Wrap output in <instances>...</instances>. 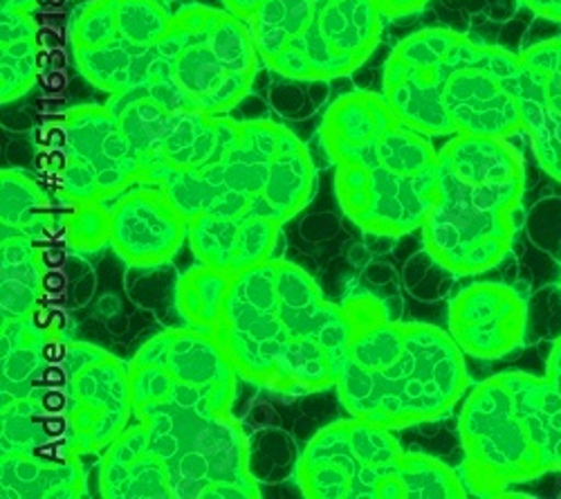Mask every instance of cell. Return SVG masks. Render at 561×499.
Masks as SVG:
<instances>
[{
    "mask_svg": "<svg viewBox=\"0 0 561 499\" xmlns=\"http://www.w3.org/2000/svg\"><path fill=\"white\" fill-rule=\"evenodd\" d=\"M211 336L243 381L306 396L337 385L353 325L304 268L274 257L231 277Z\"/></svg>",
    "mask_w": 561,
    "mask_h": 499,
    "instance_id": "cell-1",
    "label": "cell"
},
{
    "mask_svg": "<svg viewBox=\"0 0 561 499\" xmlns=\"http://www.w3.org/2000/svg\"><path fill=\"white\" fill-rule=\"evenodd\" d=\"M319 140L335 165L340 207L364 235L400 239L423 228L438 199V149L382 93L340 95Z\"/></svg>",
    "mask_w": 561,
    "mask_h": 499,
    "instance_id": "cell-2",
    "label": "cell"
},
{
    "mask_svg": "<svg viewBox=\"0 0 561 499\" xmlns=\"http://www.w3.org/2000/svg\"><path fill=\"white\" fill-rule=\"evenodd\" d=\"M522 59L449 27L402 38L387 57L382 95L396 115L430 138L524 133Z\"/></svg>",
    "mask_w": 561,
    "mask_h": 499,
    "instance_id": "cell-3",
    "label": "cell"
},
{
    "mask_svg": "<svg viewBox=\"0 0 561 499\" xmlns=\"http://www.w3.org/2000/svg\"><path fill=\"white\" fill-rule=\"evenodd\" d=\"M342 306L353 336L335 392L348 417L407 430L445 419L470 392L465 353L449 331L396 320L373 295Z\"/></svg>",
    "mask_w": 561,
    "mask_h": 499,
    "instance_id": "cell-4",
    "label": "cell"
},
{
    "mask_svg": "<svg viewBox=\"0 0 561 499\" xmlns=\"http://www.w3.org/2000/svg\"><path fill=\"white\" fill-rule=\"evenodd\" d=\"M510 140L454 135L438 149V199L420 233L425 252L456 277L481 275L512 250L526 165Z\"/></svg>",
    "mask_w": 561,
    "mask_h": 499,
    "instance_id": "cell-5",
    "label": "cell"
},
{
    "mask_svg": "<svg viewBox=\"0 0 561 499\" xmlns=\"http://www.w3.org/2000/svg\"><path fill=\"white\" fill-rule=\"evenodd\" d=\"M460 477L474 497L561 470V394L543 376L496 374L462 398Z\"/></svg>",
    "mask_w": 561,
    "mask_h": 499,
    "instance_id": "cell-6",
    "label": "cell"
},
{
    "mask_svg": "<svg viewBox=\"0 0 561 499\" xmlns=\"http://www.w3.org/2000/svg\"><path fill=\"white\" fill-rule=\"evenodd\" d=\"M317 188V171L297 133L274 120H239L225 151L201 173L162 188L186 218L261 214L295 218Z\"/></svg>",
    "mask_w": 561,
    "mask_h": 499,
    "instance_id": "cell-7",
    "label": "cell"
},
{
    "mask_svg": "<svg viewBox=\"0 0 561 499\" xmlns=\"http://www.w3.org/2000/svg\"><path fill=\"white\" fill-rule=\"evenodd\" d=\"M308 499H458L460 473L425 452H407L393 430L357 417L319 430L297 460Z\"/></svg>",
    "mask_w": 561,
    "mask_h": 499,
    "instance_id": "cell-8",
    "label": "cell"
},
{
    "mask_svg": "<svg viewBox=\"0 0 561 499\" xmlns=\"http://www.w3.org/2000/svg\"><path fill=\"white\" fill-rule=\"evenodd\" d=\"M261 64L245 21L190 3L173 12L142 88L173 111L227 115L250 95Z\"/></svg>",
    "mask_w": 561,
    "mask_h": 499,
    "instance_id": "cell-9",
    "label": "cell"
},
{
    "mask_svg": "<svg viewBox=\"0 0 561 499\" xmlns=\"http://www.w3.org/2000/svg\"><path fill=\"white\" fill-rule=\"evenodd\" d=\"M385 21L380 0H265L248 25L278 79L333 81L370 59Z\"/></svg>",
    "mask_w": 561,
    "mask_h": 499,
    "instance_id": "cell-10",
    "label": "cell"
},
{
    "mask_svg": "<svg viewBox=\"0 0 561 499\" xmlns=\"http://www.w3.org/2000/svg\"><path fill=\"white\" fill-rule=\"evenodd\" d=\"M147 443L169 475L173 499H259L252 447L233 415L171 405L137 407Z\"/></svg>",
    "mask_w": 561,
    "mask_h": 499,
    "instance_id": "cell-11",
    "label": "cell"
},
{
    "mask_svg": "<svg viewBox=\"0 0 561 499\" xmlns=\"http://www.w3.org/2000/svg\"><path fill=\"white\" fill-rule=\"evenodd\" d=\"M162 0H88L68 21L70 53L81 77L108 95L145 86L171 25Z\"/></svg>",
    "mask_w": 561,
    "mask_h": 499,
    "instance_id": "cell-12",
    "label": "cell"
},
{
    "mask_svg": "<svg viewBox=\"0 0 561 499\" xmlns=\"http://www.w3.org/2000/svg\"><path fill=\"white\" fill-rule=\"evenodd\" d=\"M106 104L137 156V185L167 188L205 171L239 128V120L229 115L167 109L142 86L111 95Z\"/></svg>",
    "mask_w": 561,
    "mask_h": 499,
    "instance_id": "cell-13",
    "label": "cell"
},
{
    "mask_svg": "<svg viewBox=\"0 0 561 499\" xmlns=\"http://www.w3.org/2000/svg\"><path fill=\"white\" fill-rule=\"evenodd\" d=\"M133 412L147 405H171L184 410L233 415L237 381L231 360L214 336L173 327L135 351L128 360Z\"/></svg>",
    "mask_w": 561,
    "mask_h": 499,
    "instance_id": "cell-14",
    "label": "cell"
},
{
    "mask_svg": "<svg viewBox=\"0 0 561 499\" xmlns=\"http://www.w3.org/2000/svg\"><path fill=\"white\" fill-rule=\"evenodd\" d=\"M55 145L57 196L64 203H113L137 185V156L108 104H81L64 113Z\"/></svg>",
    "mask_w": 561,
    "mask_h": 499,
    "instance_id": "cell-15",
    "label": "cell"
},
{
    "mask_svg": "<svg viewBox=\"0 0 561 499\" xmlns=\"http://www.w3.org/2000/svg\"><path fill=\"white\" fill-rule=\"evenodd\" d=\"M64 378L77 447L83 457L102 455L135 419L128 362L98 344L66 340Z\"/></svg>",
    "mask_w": 561,
    "mask_h": 499,
    "instance_id": "cell-16",
    "label": "cell"
},
{
    "mask_svg": "<svg viewBox=\"0 0 561 499\" xmlns=\"http://www.w3.org/2000/svg\"><path fill=\"white\" fill-rule=\"evenodd\" d=\"M111 248L130 268L169 263L190 237V218L158 185H133L108 203Z\"/></svg>",
    "mask_w": 561,
    "mask_h": 499,
    "instance_id": "cell-17",
    "label": "cell"
},
{
    "mask_svg": "<svg viewBox=\"0 0 561 499\" xmlns=\"http://www.w3.org/2000/svg\"><path fill=\"white\" fill-rule=\"evenodd\" d=\"M528 304L512 286L477 282L458 291L447 310V331L465 355L501 360L524 344Z\"/></svg>",
    "mask_w": 561,
    "mask_h": 499,
    "instance_id": "cell-18",
    "label": "cell"
},
{
    "mask_svg": "<svg viewBox=\"0 0 561 499\" xmlns=\"http://www.w3.org/2000/svg\"><path fill=\"white\" fill-rule=\"evenodd\" d=\"M280 228L284 223L261 214H201L190 220L186 241L198 263L233 277L278 257Z\"/></svg>",
    "mask_w": 561,
    "mask_h": 499,
    "instance_id": "cell-19",
    "label": "cell"
},
{
    "mask_svg": "<svg viewBox=\"0 0 561 499\" xmlns=\"http://www.w3.org/2000/svg\"><path fill=\"white\" fill-rule=\"evenodd\" d=\"M100 495L106 499H173L169 475L137 419L102 452Z\"/></svg>",
    "mask_w": 561,
    "mask_h": 499,
    "instance_id": "cell-20",
    "label": "cell"
},
{
    "mask_svg": "<svg viewBox=\"0 0 561 499\" xmlns=\"http://www.w3.org/2000/svg\"><path fill=\"white\" fill-rule=\"evenodd\" d=\"M83 457L0 455L3 499H79L88 490Z\"/></svg>",
    "mask_w": 561,
    "mask_h": 499,
    "instance_id": "cell-21",
    "label": "cell"
},
{
    "mask_svg": "<svg viewBox=\"0 0 561 499\" xmlns=\"http://www.w3.org/2000/svg\"><path fill=\"white\" fill-rule=\"evenodd\" d=\"M0 228L3 237H25L34 243L61 233V216L32 175L19 169L0 173Z\"/></svg>",
    "mask_w": 561,
    "mask_h": 499,
    "instance_id": "cell-22",
    "label": "cell"
},
{
    "mask_svg": "<svg viewBox=\"0 0 561 499\" xmlns=\"http://www.w3.org/2000/svg\"><path fill=\"white\" fill-rule=\"evenodd\" d=\"M0 306L3 320H23L38 313L45 291V261L38 243L25 237H3L0 241Z\"/></svg>",
    "mask_w": 561,
    "mask_h": 499,
    "instance_id": "cell-23",
    "label": "cell"
},
{
    "mask_svg": "<svg viewBox=\"0 0 561 499\" xmlns=\"http://www.w3.org/2000/svg\"><path fill=\"white\" fill-rule=\"evenodd\" d=\"M38 79V27L32 12L0 10V100L25 98Z\"/></svg>",
    "mask_w": 561,
    "mask_h": 499,
    "instance_id": "cell-24",
    "label": "cell"
},
{
    "mask_svg": "<svg viewBox=\"0 0 561 499\" xmlns=\"http://www.w3.org/2000/svg\"><path fill=\"white\" fill-rule=\"evenodd\" d=\"M231 275L218 272L198 263L196 268L186 270L175 284V308L186 327L214 333L222 317L225 297L229 291Z\"/></svg>",
    "mask_w": 561,
    "mask_h": 499,
    "instance_id": "cell-25",
    "label": "cell"
},
{
    "mask_svg": "<svg viewBox=\"0 0 561 499\" xmlns=\"http://www.w3.org/2000/svg\"><path fill=\"white\" fill-rule=\"evenodd\" d=\"M519 102L524 133L530 138L533 154L541 169L561 183V115L552 113L519 79Z\"/></svg>",
    "mask_w": 561,
    "mask_h": 499,
    "instance_id": "cell-26",
    "label": "cell"
},
{
    "mask_svg": "<svg viewBox=\"0 0 561 499\" xmlns=\"http://www.w3.org/2000/svg\"><path fill=\"white\" fill-rule=\"evenodd\" d=\"M522 83L552 113L561 115V38L530 45L522 55Z\"/></svg>",
    "mask_w": 561,
    "mask_h": 499,
    "instance_id": "cell-27",
    "label": "cell"
},
{
    "mask_svg": "<svg viewBox=\"0 0 561 499\" xmlns=\"http://www.w3.org/2000/svg\"><path fill=\"white\" fill-rule=\"evenodd\" d=\"M61 235L75 252H98L111 246V218L106 203H64Z\"/></svg>",
    "mask_w": 561,
    "mask_h": 499,
    "instance_id": "cell-28",
    "label": "cell"
},
{
    "mask_svg": "<svg viewBox=\"0 0 561 499\" xmlns=\"http://www.w3.org/2000/svg\"><path fill=\"white\" fill-rule=\"evenodd\" d=\"M310 86V81H297V79H280V83H276L270 93V102L272 109L280 115L293 117V120H304L308 115L314 113V109H319L321 100L325 95L319 98H310L306 90Z\"/></svg>",
    "mask_w": 561,
    "mask_h": 499,
    "instance_id": "cell-29",
    "label": "cell"
},
{
    "mask_svg": "<svg viewBox=\"0 0 561 499\" xmlns=\"http://www.w3.org/2000/svg\"><path fill=\"white\" fill-rule=\"evenodd\" d=\"M430 0H380V8L387 16V21H398L404 16H413L423 12Z\"/></svg>",
    "mask_w": 561,
    "mask_h": 499,
    "instance_id": "cell-30",
    "label": "cell"
},
{
    "mask_svg": "<svg viewBox=\"0 0 561 499\" xmlns=\"http://www.w3.org/2000/svg\"><path fill=\"white\" fill-rule=\"evenodd\" d=\"M220 3L227 12H231L233 16H239L241 21L250 23L259 14V10L263 8L265 0H220Z\"/></svg>",
    "mask_w": 561,
    "mask_h": 499,
    "instance_id": "cell-31",
    "label": "cell"
},
{
    "mask_svg": "<svg viewBox=\"0 0 561 499\" xmlns=\"http://www.w3.org/2000/svg\"><path fill=\"white\" fill-rule=\"evenodd\" d=\"M522 3L539 19L561 23V0H522Z\"/></svg>",
    "mask_w": 561,
    "mask_h": 499,
    "instance_id": "cell-32",
    "label": "cell"
},
{
    "mask_svg": "<svg viewBox=\"0 0 561 499\" xmlns=\"http://www.w3.org/2000/svg\"><path fill=\"white\" fill-rule=\"evenodd\" d=\"M546 378L552 383V387L561 394V338L552 344V351L548 355V367Z\"/></svg>",
    "mask_w": 561,
    "mask_h": 499,
    "instance_id": "cell-33",
    "label": "cell"
},
{
    "mask_svg": "<svg viewBox=\"0 0 561 499\" xmlns=\"http://www.w3.org/2000/svg\"><path fill=\"white\" fill-rule=\"evenodd\" d=\"M41 0H0V10H16V12H32L38 8Z\"/></svg>",
    "mask_w": 561,
    "mask_h": 499,
    "instance_id": "cell-34",
    "label": "cell"
},
{
    "mask_svg": "<svg viewBox=\"0 0 561 499\" xmlns=\"http://www.w3.org/2000/svg\"><path fill=\"white\" fill-rule=\"evenodd\" d=\"M162 3H167V0H162Z\"/></svg>",
    "mask_w": 561,
    "mask_h": 499,
    "instance_id": "cell-35",
    "label": "cell"
}]
</instances>
